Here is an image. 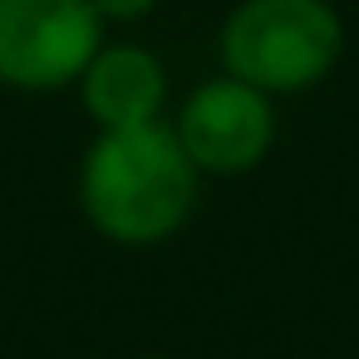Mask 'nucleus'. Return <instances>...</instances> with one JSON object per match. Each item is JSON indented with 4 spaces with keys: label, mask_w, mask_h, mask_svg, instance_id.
Wrapping results in <instances>:
<instances>
[{
    "label": "nucleus",
    "mask_w": 359,
    "mask_h": 359,
    "mask_svg": "<svg viewBox=\"0 0 359 359\" xmlns=\"http://www.w3.org/2000/svg\"><path fill=\"white\" fill-rule=\"evenodd\" d=\"M79 99H84V114L94 118L99 133L163 123L168 69L143 45H109L104 40L99 55L89 60V69L79 74Z\"/></svg>",
    "instance_id": "5"
},
{
    "label": "nucleus",
    "mask_w": 359,
    "mask_h": 359,
    "mask_svg": "<svg viewBox=\"0 0 359 359\" xmlns=\"http://www.w3.org/2000/svg\"><path fill=\"white\" fill-rule=\"evenodd\" d=\"M138 359H182V354H138Z\"/></svg>",
    "instance_id": "7"
},
{
    "label": "nucleus",
    "mask_w": 359,
    "mask_h": 359,
    "mask_svg": "<svg viewBox=\"0 0 359 359\" xmlns=\"http://www.w3.org/2000/svg\"><path fill=\"white\" fill-rule=\"evenodd\" d=\"M158 6H163V0H94V11H99L104 25H138V20H148Z\"/></svg>",
    "instance_id": "6"
},
{
    "label": "nucleus",
    "mask_w": 359,
    "mask_h": 359,
    "mask_svg": "<svg viewBox=\"0 0 359 359\" xmlns=\"http://www.w3.org/2000/svg\"><path fill=\"white\" fill-rule=\"evenodd\" d=\"M197 177L172 123L114 128L79 163V212L114 246H163L197 212Z\"/></svg>",
    "instance_id": "1"
},
{
    "label": "nucleus",
    "mask_w": 359,
    "mask_h": 359,
    "mask_svg": "<svg viewBox=\"0 0 359 359\" xmlns=\"http://www.w3.org/2000/svg\"><path fill=\"white\" fill-rule=\"evenodd\" d=\"M172 133L197 172L241 177L276 148V99L251 89L246 79L217 74L182 99Z\"/></svg>",
    "instance_id": "4"
},
{
    "label": "nucleus",
    "mask_w": 359,
    "mask_h": 359,
    "mask_svg": "<svg viewBox=\"0 0 359 359\" xmlns=\"http://www.w3.org/2000/svg\"><path fill=\"white\" fill-rule=\"evenodd\" d=\"M344 55V20L330 0H236L217 30L222 74L285 99L325 84Z\"/></svg>",
    "instance_id": "2"
},
{
    "label": "nucleus",
    "mask_w": 359,
    "mask_h": 359,
    "mask_svg": "<svg viewBox=\"0 0 359 359\" xmlns=\"http://www.w3.org/2000/svg\"><path fill=\"white\" fill-rule=\"evenodd\" d=\"M104 45L94 0H0V84L55 94L79 84Z\"/></svg>",
    "instance_id": "3"
}]
</instances>
